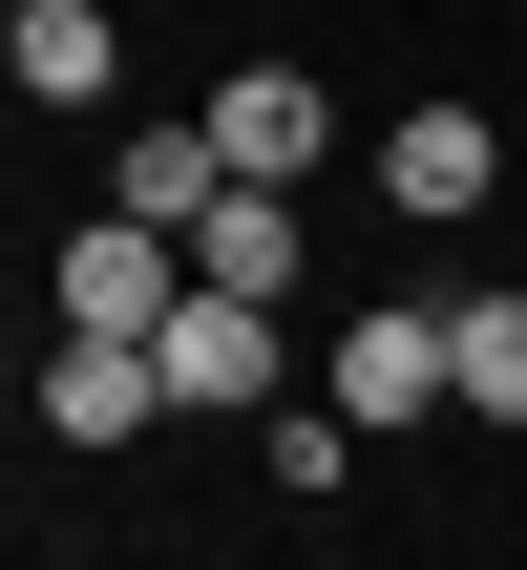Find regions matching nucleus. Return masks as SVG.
Masks as SVG:
<instances>
[{
	"label": "nucleus",
	"instance_id": "obj_8",
	"mask_svg": "<svg viewBox=\"0 0 527 570\" xmlns=\"http://www.w3.org/2000/svg\"><path fill=\"white\" fill-rule=\"evenodd\" d=\"M0 63H21V106H106V0H0Z\"/></svg>",
	"mask_w": 527,
	"mask_h": 570
},
{
	"label": "nucleus",
	"instance_id": "obj_7",
	"mask_svg": "<svg viewBox=\"0 0 527 570\" xmlns=\"http://www.w3.org/2000/svg\"><path fill=\"white\" fill-rule=\"evenodd\" d=\"M127 423H169L148 402V338H63L42 360V444H127Z\"/></svg>",
	"mask_w": 527,
	"mask_h": 570
},
{
	"label": "nucleus",
	"instance_id": "obj_1",
	"mask_svg": "<svg viewBox=\"0 0 527 570\" xmlns=\"http://www.w3.org/2000/svg\"><path fill=\"white\" fill-rule=\"evenodd\" d=\"M275 360H296V338H275V296L169 275V317H148V402H169V423H253V402H275Z\"/></svg>",
	"mask_w": 527,
	"mask_h": 570
},
{
	"label": "nucleus",
	"instance_id": "obj_10",
	"mask_svg": "<svg viewBox=\"0 0 527 570\" xmlns=\"http://www.w3.org/2000/svg\"><path fill=\"white\" fill-rule=\"evenodd\" d=\"M190 190H211V148H190V127H127V148H106V212H148L169 254H190Z\"/></svg>",
	"mask_w": 527,
	"mask_h": 570
},
{
	"label": "nucleus",
	"instance_id": "obj_11",
	"mask_svg": "<svg viewBox=\"0 0 527 570\" xmlns=\"http://www.w3.org/2000/svg\"><path fill=\"white\" fill-rule=\"evenodd\" d=\"M338 465H359V423H338V402H275V487H296V508H317V487H338Z\"/></svg>",
	"mask_w": 527,
	"mask_h": 570
},
{
	"label": "nucleus",
	"instance_id": "obj_6",
	"mask_svg": "<svg viewBox=\"0 0 527 570\" xmlns=\"http://www.w3.org/2000/svg\"><path fill=\"white\" fill-rule=\"evenodd\" d=\"M317 402H338V423H422V402H444V317H359V338L317 360Z\"/></svg>",
	"mask_w": 527,
	"mask_h": 570
},
{
	"label": "nucleus",
	"instance_id": "obj_2",
	"mask_svg": "<svg viewBox=\"0 0 527 570\" xmlns=\"http://www.w3.org/2000/svg\"><path fill=\"white\" fill-rule=\"evenodd\" d=\"M190 148H211V169H253V190H296V169H317V148H338V106H317V85H296V63H232V85H211V106H190Z\"/></svg>",
	"mask_w": 527,
	"mask_h": 570
},
{
	"label": "nucleus",
	"instance_id": "obj_9",
	"mask_svg": "<svg viewBox=\"0 0 527 570\" xmlns=\"http://www.w3.org/2000/svg\"><path fill=\"white\" fill-rule=\"evenodd\" d=\"M444 402L465 423H527V296H465L444 317Z\"/></svg>",
	"mask_w": 527,
	"mask_h": 570
},
{
	"label": "nucleus",
	"instance_id": "obj_5",
	"mask_svg": "<svg viewBox=\"0 0 527 570\" xmlns=\"http://www.w3.org/2000/svg\"><path fill=\"white\" fill-rule=\"evenodd\" d=\"M380 190H401V212H486V190H507L486 106H401V127H380Z\"/></svg>",
	"mask_w": 527,
	"mask_h": 570
},
{
	"label": "nucleus",
	"instance_id": "obj_3",
	"mask_svg": "<svg viewBox=\"0 0 527 570\" xmlns=\"http://www.w3.org/2000/svg\"><path fill=\"white\" fill-rule=\"evenodd\" d=\"M169 275H190V254H169V233H148V212H84V233H63V275H42V296H63V338H148V317H169Z\"/></svg>",
	"mask_w": 527,
	"mask_h": 570
},
{
	"label": "nucleus",
	"instance_id": "obj_4",
	"mask_svg": "<svg viewBox=\"0 0 527 570\" xmlns=\"http://www.w3.org/2000/svg\"><path fill=\"white\" fill-rule=\"evenodd\" d=\"M190 275H211V296H275V317H296V190L211 169V190H190Z\"/></svg>",
	"mask_w": 527,
	"mask_h": 570
}]
</instances>
